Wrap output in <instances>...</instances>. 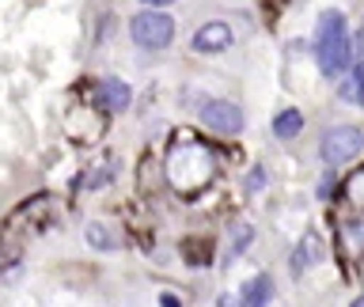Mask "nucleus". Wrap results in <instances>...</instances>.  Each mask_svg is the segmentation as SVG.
Segmentation results:
<instances>
[{
    "instance_id": "obj_1",
    "label": "nucleus",
    "mask_w": 364,
    "mask_h": 307,
    "mask_svg": "<svg viewBox=\"0 0 364 307\" xmlns=\"http://www.w3.org/2000/svg\"><path fill=\"white\" fill-rule=\"evenodd\" d=\"M315 57H318L323 76H341V72L353 65L349 27H346V16H341L338 8H330V11H323V16H318V27H315Z\"/></svg>"
},
{
    "instance_id": "obj_2",
    "label": "nucleus",
    "mask_w": 364,
    "mask_h": 307,
    "mask_svg": "<svg viewBox=\"0 0 364 307\" xmlns=\"http://www.w3.org/2000/svg\"><path fill=\"white\" fill-rule=\"evenodd\" d=\"M213 171H216V159L198 141H178L167 156V182L178 193H193V190L209 186Z\"/></svg>"
},
{
    "instance_id": "obj_3",
    "label": "nucleus",
    "mask_w": 364,
    "mask_h": 307,
    "mask_svg": "<svg viewBox=\"0 0 364 307\" xmlns=\"http://www.w3.org/2000/svg\"><path fill=\"white\" fill-rule=\"evenodd\" d=\"M129 34L141 50H167L171 38H175V19L159 8H148V11H136L129 19Z\"/></svg>"
},
{
    "instance_id": "obj_4",
    "label": "nucleus",
    "mask_w": 364,
    "mask_h": 307,
    "mask_svg": "<svg viewBox=\"0 0 364 307\" xmlns=\"http://www.w3.org/2000/svg\"><path fill=\"white\" fill-rule=\"evenodd\" d=\"M360 148H364V133L357 125H334V129H326L323 141H318V156H323L330 167H338V163H349L353 156H360Z\"/></svg>"
},
{
    "instance_id": "obj_5",
    "label": "nucleus",
    "mask_w": 364,
    "mask_h": 307,
    "mask_svg": "<svg viewBox=\"0 0 364 307\" xmlns=\"http://www.w3.org/2000/svg\"><path fill=\"white\" fill-rule=\"evenodd\" d=\"M201 122L209 125L213 133H224V136H232L243 129V110L235 107V102H228V99H213V102H205L201 107Z\"/></svg>"
},
{
    "instance_id": "obj_6",
    "label": "nucleus",
    "mask_w": 364,
    "mask_h": 307,
    "mask_svg": "<svg viewBox=\"0 0 364 307\" xmlns=\"http://www.w3.org/2000/svg\"><path fill=\"white\" fill-rule=\"evenodd\" d=\"M232 42H235L232 27H228L224 19H213V23H205V27H198V34H193L190 45H193L198 53H224Z\"/></svg>"
},
{
    "instance_id": "obj_7",
    "label": "nucleus",
    "mask_w": 364,
    "mask_h": 307,
    "mask_svg": "<svg viewBox=\"0 0 364 307\" xmlns=\"http://www.w3.org/2000/svg\"><path fill=\"white\" fill-rule=\"evenodd\" d=\"M95 95H99V102L107 110L122 114V110H129V102H133V87L125 84V80H118V76H107V80L95 84Z\"/></svg>"
},
{
    "instance_id": "obj_8",
    "label": "nucleus",
    "mask_w": 364,
    "mask_h": 307,
    "mask_svg": "<svg viewBox=\"0 0 364 307\" xmlns=\"http://www.w3.org/2000/svg\"><path fill=\"white\" fill-rule=\"evenodd\" d=\"M243 307H266L273 300V277H266V273H258V277H250L243 284Z\"/></svg>"
},
{
    "instance_id": "obj_9",
    "label": "nucleus",
    "mask_w": 364,
    "mask_h": 307,
    "mask_svg": "<svg viewBox=\"0 0 364 307\" xmlns=\"http://www.w3.org/2000/svg\"><path fill=\"white\" fill-rule=\"evenodd\" d=\"M304 129V114L296 110V107H289V110H281L277 118H273V136H281V141H292L296 133Z\"/></svg>"
},
{
    "instance_id": "obj_10",
    "label": "nucleus",
    "mask_w": 364,
    "mask_h": 307,
    "mask_svg": "<svg viewBox=\"0 0 364 307\" xmlns=\"http://www.w3.org/2000/svg\"><path fill=\"white\" fill-rule=\"evenodd\" d=\"M318 258H323V243H318V235H307V243H300V250L292 254V269L300 273L304 266H311Z\"/></svg>"
},
{
    "instance_id": "obj_11",
    "label": "nucleus",
    "mask_w": 364,
    "mask_h": 307,
    "mask_svg": "<svg viewBox=\"0 0 364 307\" xmlns=\"http://www.w3.org/2000/svg\"><path fill=\"white\" fill-rule=\"evenodd\" d=\"M341 99L346 102H357V107H364V61L353 68V76L341 84Z\"/></svg>"
},
{
    "instance_id": "obj_12",
    "label": "nucleus",
    "mask_w": 364,
    "mask_h": 307,
    "mask_svg": "<svg viewBox=\"0 0 364 307\" xmlns=\"http://www.w3.org/2000/svg\"><path fill=\"white\" fill-rule=\"evenodd\" d=\"M346 201L353 205V209H364V167L349 175V182H346Z\"/></svg>"
},
{
    "instance_id": "obj_13",
    "label": "nucleus",
    "mask_w": 364,
    "mask_h": 307,
    "mask_svg": "<svg viewBox=\"0 0 364 307\" xmlns=\"http://www.w3.org/2000/svg\"><path fill=\"white\" fill-rule=\"evenodd\" d=\"M250 239H255V227H250V224H235V232H232V254H243Z\"/></svg>"
},
{
    "instance_id": "obj_14",
    "label": "nucleus",
    "mask_w": 364,
    "mask_h": 307,
    "mask_svg": "<svg viewBox=\"0 0 364 307\" xmlns=\"http://www.w3.org/2000/svg\"><path fill=\"white\" fill-rule=\"evenodd\" d=\"M346 239H349L353 254H360L364 250V224H346Z\"/></svg>"
},
{
    "instance_id": "obj_15",
    "label": "nucleus",
    "mask_w": 364,
    "mask_h": 307,
    "mask_svg": "<svg viewBox=\"0 0 364 307\" xmlns=\"http://www.w3.org/2000/svg\"><path fill=\"white\" fill-rule=\"evenodd\" d=\"M87 239H91V243H99V250H110V247H114L102 224H91V227H87Z\"/></svg>"
},
{
    "instance_id": "obj_16",
    "label": "nucleus",
    "mask_w": 364,
    "mask_h": 307,
    "mask_svg": "<svg viewBox=\"0 0 364 307\" xmlns=\"http://www.w3.org/2000/svg\"><path fill=\"white\" fill-rule=\"evenodd\" d=\"M262 178H266V175H262V171L255 167V171H250V178H247V190H250V193H258V190H262Z\"/></svg>"
},
{
    "instance_id": "obj_17",
    "label": "nucleus",
    "mask_w": 364,
    "mask_h": 307,
    "mask_svg": "<svg viewBox=\"0 0 364 307\" xmlns=\"http://www.w3.org/2000/svg\"><path fill=\"white\" fill-rule=\"evenodd\" d=\"M141 4H152V8L164 11V4H175V0H141Z\"/></svg>"
},
{
    "instance_id": "obj_18",
    "label": "nucleus",
    "mask_w": 364,
    "mask_h": 307,
    "mask_svg": "<svg viewBox=\"0 0 364 307\" xmlns=\"http://www.w3.org/2000/svg\"><path fill=\"white\" fill-rule=\"evenodd\" d=\"M220 307H235V296H220Z\"/></svg>"
},
{
    "instance_id": "obj_19",
    "label": "nucleus",
    "mask_w": 364,
    "mask_h": 307,
    "mask_svg": "<svg viewBox=\"0 0 364 307\" xmlns=\"http://www.w3.org/2000/svg\"><path fill=\"white\" fill-rule=\"evenodd\" d=\"M353 307H364V292L357 296V300H353Z\"/></svg>"
}]
</instances>
